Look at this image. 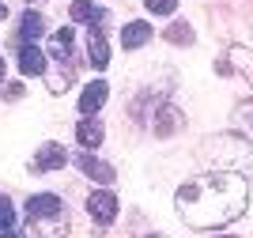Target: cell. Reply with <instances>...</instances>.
<instances>
[{
  "label": "cell",
  "mask_w": 253,
  "mask_h": 238,
  "mask_svg": "<svg viewBox=\"0 0 253 238\" xmlns=\"http://www.w3.org/2000/svg\"><path fill=\"white\" fill-rule=\"evenodd\" d=\"M19 95H23V87H19V83H11L8 91H4V98H19Z\"/></svg>",
  "instance_id": "obj_19"
},
{
  "label": "cell",
  "mask_w": 253,
  "mask_h": 238,
  "mask_svg": "<svg viewBox=\"0 0 253 238\" xmlns=\"http://www.w3.org/2000/svg\"><path fill=\"white\" fill-rule=\"evenodd\" d=\"M110 98V87H106V80H95V83H87L84 95H80V114H95V110H102V102Z\"/></svg>",
  "instance_id": "obj_3"
},
{
  "label": "cell",
  "mask_w": 253,
  "mask_h": 238,
  "mask_svg": "<svg viewBox=\"0 0 253 238\" xmlns=\"http://www.w3.org/2000/svg\"><path fill=\"white\" fill-rule=\"evenodd\" d=\"M148 42H151V27L144 19L128 23L125 31H121V46H125V49H140V46H148Z\"/></svg>",
  "instance_id": "obj_8"
},
{
  "label": "cell",
  "mask_w": 253,
  "mask_h": 238,
  "mask_svg": "<svg viewBox=\"0 0 253 238\" xmlns=\"http://www.w3.org/2000/svg\"><path fill=\"white\" fill-rule=\"evenodd\" d=\"M178 129H181V114H178V110H170V106H167V110H159V121H155L159 136H170V133H178Z\"/></svg>",
  "instance_id": "obj_15"
},
{
  "label": "cell",
  "mask_w": 253,
  "mask_h": 238,
  "mask_svg": "<svg viewBox=\"0 0 253 238\" xmlns=\"http://www.w3.org/2000/svg\"><path fill=\"white\" fill-rule=\"evenodd\" d=\"M148 4V11H155V15H174V8H178V0H144Z\"/></svg>",
  "instance_id": "obj_18"
},
{
  "label": "cell",
  "mask_w": 253,
  "mask_h": 238,
  "mask_svg": "<svg viewBox=\"0 0 253 238\" xmlns=\"http://www.w3.org/2000/svg\"><path fill=\"white\" fill-rule=\"evenodd\" d=\"M76 140L84 147H98L102 144V125H98L95 117H84V121L76 125Z\"/></svg>",
  "instance_id": "obj_12"
},
{
  "label": "cell",
  "mask_w": 253,
  "mask_h": 238,
  "mask_svg": "<svg viewBox=\"0 0 253 238\" xmlns=\"http://www.w3.org/2000/svg\"><path fill=\"white\" fill-rule=\"evenodd\" d=\"M19 68H23V76H42L45 72V53L34 42H27L19 49Z\"/></svg>",
  "instance_id": "obj_6"
},
{
  "label": "cell",
  "mask_w": 253,
  "mask_h": 238,
  "mask_svg": "<svg viewBox=\"0 0 253 238\" xmlns=\"http://www.w3.org/2000/svg\"><path fill=\"white\" fill-rule=\"evenodd\" d=\"M64 163H68V151H64L61 144H42L38 155H34V166H38V170H61Z\"/></svg>",
  "instance_id": "obj_5"
},
{
  "label": "cell",
  "mask_w": 253,
  "mask_h": 238,
  "mask_svg": "<svg viewBox=\"0 0 253 238\" xmlns=\"http://www.w3.org/2000/svg\"><path fill=\"white\" fill-rule=\"evenodd\" d=\"M87 212H91L98 223H114V216H117V197L110 193V189H98V193H91V197H87Z\"/></svg>",
  "instance_id": "obj_2"
},
{
  "label": "cell",
  "mask_w": 253,
  "mask_h": 238,
  "mask_svg": "<svg viewBox=\"0 0 253 238\" xmlns=\"http://www.w3.org/2000/svg\"><path fill=\"white\" fill-rule=\"evenodd\" d=\"M19 31H23V38H27V42H38V38L45 34V19L38 15V11H27V15H23V27H19Z\"/></svg>",
  "instance_id": "obj_14"
},
{
  "label": "cell",
  "mask_w": 253,
  "mask_h": 238,
  "mask_svg": "<svg viewBox=\"0 0 253 238\" xmlns=\"http://www.w3.org/2000/svg\"><path fill=\"white\" fill-rule=\"evenodd\" d=\"M27 212H31V216H61V197H53V193H38V197L27 200Z\"/></svg>",
  "instance_id": "obj_9"
},
{
  "label": "cell",
  "mask_w": 253,
  "mask_h": 238,
  "mask_svg": "<svg viewBox=\"0 0 253 238\" xmlns=\"http://www.w3.org/2000/svg\"><path fill=\"white\" fill-rule=\"evenodd\" d=\"M11 227H15V208H11V200L4 197V193H0V231L8 235Z\"/></svg>",
  "instance_id": "obj_16"
},
{
  "label": "cell",
  "mask_w": 253,
  "mask_h": 238,
  "mask_svg": "<svg viewBox=\"0 0 253 238\" xmlns=\"http://www.w3.org/2000/svg\"><path fill=\"white\" fill-rule=\"evenodd\" d=\"M64 219L57 216H31V238H61Z\"/></svg>",
  "instance_id": "obj_7"
},
{
  "label": "cell",
  "mask_w": 253,
  "mask_h": 238,
  "mask_svg": "<svg viewBox=\"0 0 253 238\" xmlns=\"http://www.w3.org/2000/svg\"><path fill=\"white\" fill-rule=\"evenodd\" d=\"M167 38L178 42V46H189V42H193V27H189V23H174V27L167 31Z\"/></svg>",
  "instance_id": "obj_17"
},
{
  "label": "cell",
  "mask_w": 253,
  "mask_h": 238,
  "mask_svg": "<svg viewBox=\"0 0 253 238\" xmlns=\"http://www.w3.org/2000/svg\"><path fill=\"white\" fill-rule=\"evenodd\" d=\"M4 15H8V8H4V0H0V19H4Z\"/></svg>",
  "instance_id": "obj_20"
},
{
  "label": "cell",
  "mask_w": 253,
  "mask_h": 238,
  "mask_svg": "<svg viewBox=\"0 0 253 238\" xmlns=\"http://www.w3.org/2000/svg\"><path fill=\"white\" fill-rule=\"evenodd\" d=\"M0 80H4V61H0Z\"/></svg>",
  "instance_id": "obj_21"
},
{
  "label": "cell",
  "mask_w": 253,
  "mask_h": 238,
  "mask_svg": "<svg viewBox=\"0 0 253 238\" xmlns=\"http://www.w3.org/2000/svg\"><path fill=\"white\" fill-rule=\"evenodd\" d=\"M8 238H15V235H11V231H8Z\"/></svg>",
  "instance_id": "obj_22"
},
{
  "label": "cell",
  "mask_w": 253,
  "mask_h": 238,
  "mask_svg": "<svg viewBox=\"0 0 253 238\" xmlns=\"http://www.w3.org/2000/svg\"><path fill=\"white\" fill-rule=\"evenodd\" d=\"M178 216L197 231H211L223 227V223H234V219L246 212L250 204V186H246L242 174H231V170H215V174L193 178L178 189Z\"/></svg>",
  "instance_id": "obj_1"
},
{
  "label": "cell",
  "mask_w": 253,
  "mask_h": 238,
  "mask_svg": "<svg viewBox=\"0 0 253 238\" xmlns=\"http://www.w3.org/2000/svg\"><path fill=\"white\" fill-rule=\"evenodd\" d=\"M76 166H80L87 178H95L98 186H110V182H114V166L102 163V159H95V155H80V159H76Z\"/></svg>",
  "instance_id": "obj_4"
},
{
  "label": "cell",
  "mask_w": 253,
  "mask_h": 238,
  "mask_svg": "<svg viewBox=\"0 0 253 238\" xmlns=\"http://www.w3.org/2000/svg\"><path fill=\"white\" fill-rule=\"evenodd\" d=\"M72 27H61V31L49 38V53L57 57V61H72Z\"/></svg>",
  "instance_id": "obj_11"
},
{
  "label": "cell",
  "mask_w": 253,
  "mask_h": 238,
  "mask_svg": "<svg viewBox=\"0 0 253 238\" xmlns=\"http://www.w3.org/2000/svg\"><path fill=\"white\" fill-rule=\"evenodd\" d=\"M87 49H91V64H95V68H106V64H110V42H106V34L98 31V27L91 31Z\"/></svg>",
  "instance_id": "obj_10"
},
{
  "label": "cell",
  "mask_w": 253,
  "mask_h": 238,
  "mask_svg": "<svg viewBox=\"0 0 253 238\" xmlns=\"http://www.w3.org/2000/svg\"><path fill=\"white\" fill-rule=\"evenodd\" d=\"M72 19H76V23H102L106 11L95 8L91 0H72Z\"/></svg>",
  "instance_id": "obj_13"
}]
</instances>
